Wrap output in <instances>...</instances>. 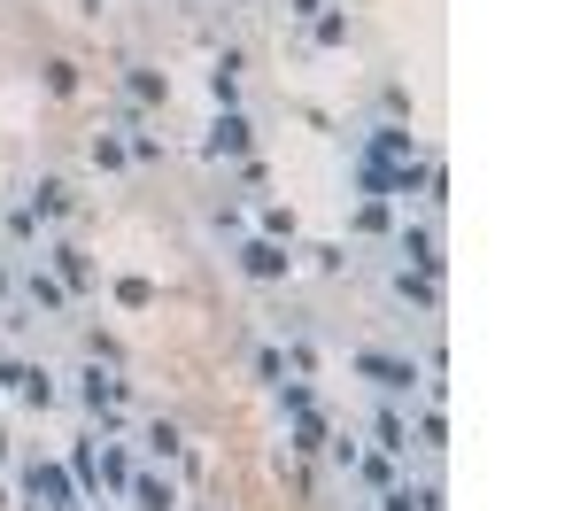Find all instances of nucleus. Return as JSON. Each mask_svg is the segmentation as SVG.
Returning a JSON list of instances; mask_svg holds the SVG:
<instances>
[{
	"instance_id": "obj_4",
	"label": "nucleus",
	"mask_w": 580,
	"mask_h": 511,
	"mask_svg": "<svg viewBox=\"0 0 580 511\" xmlns=\"http://www.w3.org/2000/svg\"><path fill=\"white\" fill-rule=\"evenodd\" d=\"M78 395H86L93 411H124V380H116V372H101V364H86V372H78Z\"/></svg>"
},
{
	"instance_id": "obj_14",
	"label": "nucleus",
	"mask_w": 580,
	"mask_h": 511,
	"mask_svg": "<svg viewBox=\"0 0 580 511\" xmlns=\"http://www.w3.org/2000/svg\"><path fill=\"white\" fill-rule=\"evenodd\" d=\"M318 8H325V0H294V16H318Z\"/></svg>"
},
{
	"instance_id": "obj_11",
	"label": "nucleus",
	"mask_w": 580,
	"mask_h": 511,
	"mask_svg": "<svg viewBox=\"0 0 580 511\" xmlns=\"http://www.w3.org/2000/svg\"><path fill=\"white\" fill-rule=\"evenodd\" d=\"M31 210H39V217H62V210H70V194H62V186L47 179V186H39V194H31Z\"/></svg>"
},
{
	"instance_id": "obj_8",
	"label": "nucleus",
	"mask_w": 580,
	"mask_h": 511,
	"mask_svg": "<svg viewBox=\"0 0 580 511\" xmlns=\"http://www.w3.org/2000/svg\"><path fill=\"white\" fill-rule=\"evenodd\" d=\"M124 488H132V504H140V511H171V481H147V473H140V481H124Z\"/></svg>"
},
{
	"instance_id": "obj_9",
	"label": "nucleus",
	"mask_w": 580,
	"mask_h": 511,
	"mask_svg": "<svg viewBox=\"0 0 580 511\" xmlns=\"http://www.w3.org/2000/svg\"><path fill=\"white\" fill-rule=\"evenodd\" d=\"M387 511H441L434 488H387Z\"/></svg>"
},
{
	"instance_id": "obj_2",
	"label": "nucleus",
	"mask_w": 580,
	"mask_h": 511,
	"mask_svg": "<svg viewBox=\"0 0 580 511\" xmlns=\"http://www.w3.org/2000/svg\"><path fill=\"white\" fill-rule=\"evenodd\" d=\"M356 372H372L387 395H410V388H418V372H410L403 357H379V349H364V357H356Z\"/></svg>"
},
{
	"instance_id": "obj_15",
	"label": "nucleus",
	"mask_w": 580,
	"mask_h": 511,
	"mask_svg": "<svg viewBox=\"0 0 580 511\" xmlns=\"http://www.w3.org/2000/svg\"><path fill=\"white\" fill-rule=\"evenodd\" d=\"M0 287H8V279H0Z\"/></svg>"
},
{
	"instance_id": "obj_12",
	"label": "nucleus",
	"mask_w": 580,
	"mask_h": 511,
	"mask_svg": "<svg viewBox=\"0 0 580 511\" xmlns=\"http://www.w3.org/2000/svg\"><path fill=\"white\" fill-rule=\"evenodd\" d=\"M31 302H39V310H62V287L47 279V271H31Z\"/></svg>"
},
{
	"instance_id": "obj_3",
	"label": "nucleus",
	"mask_w": 580,
	"mask_h": 511,
	"mask_svg": "<svg viewBox=\"0 0 580 511\" xmlns=\"http://www.w3.org/2000/svg\"><path fill=\"white\" fill-rule=\"evenodd\" d=\"M287 264H294V256L279 241H248V248H240V271H248V279H287Z\"/></svg>"
},
{
	"instance_id": "obj_7",
	"label": "nucleus",
	"mask_w": 580,
	"mask_h": 511,
	"mask_svg": "<svg viewBox=\"0 0 580 511\" xmlns=\"http://www.w3.org/2000/svg\"><path fill=\"white\" fill-rule=\"evenodd\" d=\"M372 434H379V450H387V457H403V450H410V426L395 419V411H379V419H372Z\"/></svg>"
},
{
	"instance_id": "obj_10",
	"label": "nucleus",
	"mask_w": 580,
	"mask_h": 511,
	"mask_svg": "<svg viewBox=\"0 0 580 511\" xmlns=\"http://www.w3.org/2000/svg\"><path fill=\"white\" fill-rule=\"evenodd\" d=\"M395 295H403V302H426V310H434V279H426V271H395Z\"/></svg>"
},
{
	"instance_id": "obj_1",
	"label": "nucleus",
	"mask_w": 580,
	"mask_h": 511,
	"mask_svg": "<svg viewBox=\"0 0 580 511\" xmlns=\"http://www.w3.org/2000/svg\"><path fill=\"white\" fill-rule=\"evenodd\" d=\"M24 496H31V511H78V496H70V481H62L55 465H31Z\"/></svg>"
},
{
	"instance_id": "obj_6",
	"label": "nucleus",
	"mask_w": 580,
	"mask_h": 511,
	"mask_svg": "<svg viewBox=\"0 0 580 511\" xmlns=\"http://www.w3.org/2000/svg\"><path fill=\"white\" fill-rule=\"evenodd\" d=\"M209 155H248V117H217V132H209Z\"/></svg>"
},
{
	"instance_id": "obj_5",
	"label": "nucleus",
	"mask_w": 580,
	"mask_h": 511,
	"mask_svg": "<svg viewBox=\"0 0 580 511\" xmlns=\"http://www.w3.org/2000/svg\"><path fill=\"white\" fill-rule=\"evenodd\" d=\"M372 163H418L410 132H395V124H372Z\"/></svg>"
},
{
	"instance_id": "obj_13",
	"label": "nucleus",
	"mask_w": 580,
	"mask_h": 511,
	"mask_svg": "<svg viewBox=\"0 0 580 511\" xmlns=\"http://www.w3.org/2000/svg\"><path fill=\"white\" fill-rule=\"evenodd\" d=\"M55 264H62V279H70V287H86V256H78V248H55Z\"/></svg>"
}]
</instances>
